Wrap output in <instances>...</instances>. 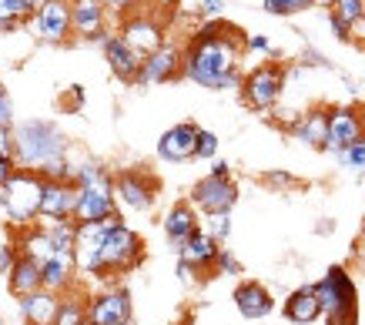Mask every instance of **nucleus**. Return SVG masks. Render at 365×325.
<instances>
[{"label":"nucleus","instance_id":"obj_1","mask_svg":"<svg viewBox=\"0 0 365 325\" xmlns=\"http://www.w3.org/2000/svg\"><path fill=\"white\" fill-rule=\"evenodd\" d=\"M245 41L248 37H242V31H235L232 24H205L185 47V78L208 91L242 88L245 78L238 74V61H242Z\"/></svg>","mask_w":365,"mask_h":325},{"label":"nucleus","instance_id":"obj_2","mask_svg":"<svg viewBox=\"0 0 365 325\" xmlns=\"http://www.w3.org/2000/svg\"><path fill=\"white\" fill-rule=\"evenodd\" d=\"M64 155H67V141L57 131V124L41 121V118L14 124V158H17L21 171L44 175L51 165L64 161Z\"/></svg>","mask_w":365,"mask_h":325},{"label":"nucleus","instance_id":"obj_3","mask_svg":"<svg viewBox=\"0 0 365 325\" xmlns=\"http://www.w3.org/2000/svg\"><path fill=\"white\" fill-rule=\"evenodd\" d=\"M144 242L131 225H124L118 215L108 218L104 238H101V275L98 279H111V275H128L141 265Z\"/></svg>","mask_w":365,"mask_h":325},{"label":"nucleus","instance_id":"obj_4","mask_svg":"<svg viewBox=\"0 0 365 325\" xmlns=\"http://www.w3.org/2000/svg\"><path fill=\"white\" fill-rule=\"evenodd\" d=\"M325 325H359V289L342 265H332L315 282Z\"/></svg>","mask_w":365,"mask_h":325},{"label":"nucleus","instance_id":"obj_5","mask_svg":"<svg viewBox=\"0 0 365 325\" xmlns=\"http://www.w3.org/2000/svg\"><path fill=\"white\" fill-rule=\"evenodd\" d=\"M47 181L37 171H17L4 188H0V208L14 225H27L41 218V202H44Z\"/></svg>","mask_w":365,"mask_h":325},{"label":"nucleus","instance_id":"obj_6","mask_svg":"<svg viewBox=\"0 0 365 325\" xmlns=\"http://www.w3.org/2000/svg\"><path fill=\"white\" fill-rule=\"evenodd\" d=\"M118 215V198H114V178L104 171L101 178L88 181L78 188V208H74V222L78 225H94L108 222Z\"/></svg>","mask_w":365,"mask_h":325},{"label":"nucleus","instance_id":"obj_7","mask_svg":"<svg viewBox=\"0 0 365 325\" xmlns=\"http://www.w3.org/2000/svg\"><path fill=\"white\" fill-rule=\"evenodd\" d=\"M242 94L248 108L272 111L282 101V94H285V68L282 64H262V68H255L252 74H245Z\"/></svg>","mask_w":365,"mask_h":325},{"label":"nucleus","instance_id":"obj_8","mask_svg":"<svg viewBox=\"0 0 365 325\" xmlns=\"http://www.w3.org/2000/svg\"><path fill=\"white\" fill-rule=\"evenodd\" d=\"M191 205L211 215H232V208L238 205V185L232 178H215V175H205L201 181L191 185Z\"/></svg>","mask_w":365,"mask_h":325},{"label":"nucleus","instance_id":"obj_9","mask_svg":"<svg viewBox=\"0 0 365 325\" xmlns=\"http://www.w3.org/2000/svg\"><path fill=\"white\" fill-rule=\"evenodd\" d=\"M158 195V181L141 168H128L114 175V198L131 212H151Z\"/></svg>","mask_w":365,"mask_h":325},{"label":"nucleus","instance_id":"obj_10","mask_svg":"<svg viewBox=\"0 0 365 325\" xmlns=\"http://www.w3.org/2000/svg\"><path fill=\"white\" fill-rule=\"evenodd\" d=\"M131 322V295L121 285H108L88 299V325H128Z\"/></svg>","mask_w":365,"mask_h":325},{"label":"nucleus","instance_id":"obj_11","mask_svg":"<svg viewBox=\"0 0 365 325\" xmlns=\"http://www.w3.org/2000/svg\"><path fill=\"white\" fill-rule=\"evenodd\" d=\"M362 135H365L362 111H355V108H329V141H325V151L339 155L349 145H355Z\"/></svg>","mask_w":365,"mask_h":325},{"label":"nucleus","instance_id":"obj_12","mask_svg":"<svg viewBox=\"0 0 365 325\" xmlns=\"http://www.w3.org/2000/svg\"><path fill=\"white\" fill-rule=\"evenodd\" d=\"M198 135L201 128L195 121H181L175 128H168L161 141H158V155L165 158V161H191V158H198Z\"/></svg>","mask_w":365,"mask_h":325},{"label":"nucleus","instance_id":"obj_13","mask_svg":"<svg viewBox=\"0 0 365 325\" xmlns=\"http://www.w3.org/2000/svg\"><path fill=\"white\" fill-rule=\"evenodd\" d=\"M74 31V14L67 0H44L37 7V34L47 44H61L67 41V34Z\"/></svg>","mask_w":365,"mask_h":325},{"label":"nucleus","instance_id":"obj_14","mask_svg":"<svg viewBox=\"0 0 365 325\" xmlns=\"http://www.w3.org/2000/svg\"><path fill=\"white\" fill-rule=\"evenodd\" d=\"M232 299H235L238 315L248 319V322H262V319H268V315L275 312V299H272V292H268L262 282H252V279L238 282V289H235Z\"/></svg>","mask_w":365,"mask_h":325},{"label":"nucleus","instance_id":"obj_15","mask_svg":"<svg viewBox=\"0 0 365 325\" xmlns=\"http://www.w3.org/2000/svg\"><path fill=\"white\" fill-rule=\"evenodd\" d=\"M74 208H78V185H71V181H47L44 202H41V218H47V225L67 222V218H74Z\"/></svg>","mask_w":365,"mask_h":325},{"label":"nucleus","instance_id":"obj_16","mask_svg":"<svg viewBox=\"0 0 365 325\" xmlns=\"http://www.w3.org/2000/svg\"><path fill=\"white\" fill-rule=\"evenodd\" d=\"M104 57H108V64L124 84H134V81H141V71H144V57L134 51L124 37H108L104 41Z\"/></svg>","mask_w":365,"mask_h":325},{"label":"nucleus","instance_id":"obj_17","mask_svg":"<svg viewBox=\"0 0 365 325\" xmlns=\"http://www.w3.org/2000/svg\"><path fill=\"white\" fill-rule=\"evenodd\" d=\"M178 74H185V54L165 44L151 57H144V71L138 84H165V81H175Z\"/></svg>","mask_w":365,"mask_h":325},{"label":"nucleus","instance_id":"obj_18","mask_svg":"<svg viewBox=\"0 0 365 325\" xmlns=\"http://www.w3.org/2000/svg\"><path fill=\"white\" fill-rule=\"evenodd\" d=\"M218 252H222V242H215L208 232H198V235H191L185 245L178 248V262L191 265L195 272H215Z\"/></svg>","mask_w":365,"mask_h":325},{"label":"nucleus","instance_id":"obj_19","mask_svg":"<svg viewBox=\"0 0 365 325\" xmlns=\"http://www.w3.org/2000/svg\"><path fill=\"white\" fill-rule=\"evenodd\" d=\"M198 208L191 202H175L165 215V235L175 248H181L191 235H198Z\"/></svg>","mask_w":365,"mask_h":325},{"label":"nucleus","instance_id":"obj_20","mask_svg":"<svg viewBox=\"0 0 365 325\" xmlns=\"http://www.w3.org/2000/svg\"><path fill=\"white\" fill-rule=\"evenodd\" d=\"M121 37L141 57H151L155 51H161V47H165V34H161V27H158L151 17H131V21L124 24Z\"/></svg>","mask_w":365,"mask_h":325},{"label":"nucleus","instance_id":"obj_21","mask_svg":"<svg viewBox=\"0 0 365 325\" xmlns=\"http://www.w3.org/2000/svg\"><path fill=\"white\" fill-rule=\"evenodd\" d=\"M282 312H285V319L292 325H312L315 319H322V302L315 285H302V289L292 292L285 305H282Z\"/></svg>","mask_w":365,"mask_h":325},{"label":"nucleus","instance_id":"obj_22","mask_svg":"<svg viewBox=\"0 0 365 325\" xmlns=\"http://www.w3.org/2000/svg\"><path fill=\"white\" fill-rule=\"evenodd\" d=\"M61 299L64 295H54V292H34L27 299H21V315L27 325H57V312H61Z\"/></svg>","mask_w":365,"mask_h":325},{"label":"nucleus","instance_id":"obj_23","mask_svg":"<svg viewBox=\"0 0 365 325\" xmlns=\"http://www.w3.org/2000/svg\"><path fill=\"white\" fill-rule=\"evenodd\" d=\"M71 14H74V31L91 41H108L104 34V0H74L71 4Z\"/></svg>","mask_w":365,"mask_h":325},{"label":"nucleus","instance_id":"obj_24","mask_svg":"<svg viewBox=\"0 0 365 325\" xmlns=\"http://www.w3.org/2000/svg\"><path fill=\"white\" fill-rule=\"evenodd\" d=\"M74 255H51L47 262H41V279H44V289L54 292V295H67L71 285H74Z\"/></svg>","mask_w":365,"mask_h":325},{"label":"nucleus","instance_id":"obj_25","mask_svg":"<svg viewBox=\"0 0 365 325\" xmlns=\"http://www.w3.org/2000/svg\"><path fill=\"white\" fill-rule=\"evenodd\" d=\"M7 285H11V292L17 295V299H27V295H34V292L44 289V279H41V262L31 255H21L17 258V265H14V272L7 275Z\"/></svg>","mask_w":365,"mask_h":325},{"label":"nucleus","instance_id":"obj_26","mask_svg":"<svg viewBox=\"0 0 365 325\" xmlns=\"http://www.w3.org/2000/svg\"><path fill=\"white\" fill-rule=\"evenodd\" d=\"M365 17V0H339L332 11H329V21H332V31L339 41H349L352 37V27Z\"/></svg>","mask_w":365,"mask_h":325},{"label":"nucleus","instance_id":"obj_27","mask_svg":"<svg viewBox=\"0 0 365 325\" xmlns=\"http://www.w3.org/2000/svg\"><path fill=\"white\" fill-rule=\"evenodd\" d=\"M295 138L309 148H325L329 141V111H309L295 124Z\"/></svg>","mask_w":365,"mask_h":325},{"label":"nucleus","instance_id":"obj_28","mask_svg":"<svg viewBox=\"0 0 365 325\" xmlns=\"http://www.w3.org/2000/svg\"><path fill=\"white\" fill-rule=\"evenodd\" d=\"M47 235H51V242H54L57 255H74V242H78V222H74V218L47 225Z\"/></svg>","mask_w":365,"mask_h":325},{"label":"nucleus","instance_id":"obj_29","mask_svg":"<svg viewBox=\"0 0 365 325\" xmlns=\"http://www.w3.org/2000/svg\"><path fill=\"white\" fill-rule=\"evenodd\" d=\"M34 0H0V31H17V24L31 14Z\"/></svg>","mask_w":365,"mask_h":325},{"label":"nucleus","instance_id":"obj_30","mask_svg":"<svg viewBox=\"0 0 365 325\" xmlns=\"http://www.w3.org/2000/svg\"><path fill=\"white\" fill-rule=\"evenodd\" d=\"M24 252L21 255H31L37 258V262H47L51 255H57L54 252V242H51V235H47V228H41V232H31V235L24 238Z\"/></svg>","mask_w":365,"mask_h":325},{"label":"nucleus","instance_id":"obj_31","mask_svg":"<svg viewBox=\"0 0 365 325\" xmlns=\"http://www.w3.org/2000/svg\"><path fill=\"white\" fill-rule=\"evenodd\" d=\"M57 325H88V302H81L74 295H64L61 312H57Z\"/></svg>","mask_w":365,"mask_h":325},{"label":"nucleus","instance_id":"obj_32","mask_svg":"<svg viewBox=\"0 0 365 325\" xmlns=\"http://www.w3.org/2000/svg\"><path fill=\"white\" fill-rule=\"evenodd\" d=\"M339 165H342L345 171H352V175H362L365 178V135L355 141V145H349L345 151H339Z\"/></svg>","mask_w":365,"mask_h":325},{"label":"nucleus","instance_id":"obj_33","mask_svg":"<svg viewBox=\"0 0 365 325\" xmlns=\"http://www.w3.org/2000/svg\"><path fill=\"white\" fill-rule=\"evenodd\" d=\"M262 7L268 14H275V17H292V14L312 7V0H262Z\"/></svg>","mask_w":365,"mask_h":325},{"label":"nucleus","instance_id":"obj_34","mask_svg":"<svg viewBox=\"0 0 365 325\" xmlns=\"http://www.w3.org/2000/svg\"><path fill=\"white\" fill-rule=\"evenodd\" d=\"M208 235L215 242H225V238L232 235V215H211L208 218Z\"/></svg>","mask_w":365,"mask_h":325},{"label":"nucleus","instance_id":"obj_35","mask_svg":"<svg viewBox=\"0 0 365 325\" xmlns=\"http://www.w3.org/2000/svg\"><path fill=\"white\" fill-rule=\"evenodd\" d=\"M215 155H218V135H215V131H205V128H201V135H198V158L211 161Z\"/></svg>","mask_w":365,"mask_h":325},{"label":"nucleus","instance_id":"obj_36","mask_svg":"<svg viewBox=\"0 0 365 325\" xmlns=\"http://www.w3.org/2000/svg\"><path fill=\"white\" fill-rule=\"evenodd\" d=\"M215 269L222 272V275H242V262H238L228 248H222V252H218V262H215Z\"/></svg>","mask_w":365,"mask_h":325},{"label":"nucleus","instance_id":"obj_37","mask_svg":"<svg viewBox=\"0 0 365 325\" xmlns=\"http://www.w3.org/2000/svg\"><path fill=\"white\" fill-rule=\"evenodd\" d=\"M17 171H21L17 158L7 155V151H0V188H4V185H7V181H11L14 175H17Z\"/></svg>","mask_w":365,"mask_h":325},{"label":"nucleus","instance_id":"obj_38","mask_svg":"<svg viewBox=\"0 0 365 325\" xmlns=\"http://www.w3.org/2000/svg\"><path fill=\"white\" fill-rule=\"evenodd\" d=\"M17 258H21V255H17V248H14V245L0 248V275H11L14 265H17Z\"/></svg>","mask_w":365,"mask_h":325},{"label":"nucleus","instance_id":"obj_39","mask_svg":"<svg viewBox=\"0 0 365 325\" xmlns=\"http://www.w3.org/2000/svg\"><path fill=\"white\" fill-rule=\"evenodd\" d=\"M0 124H4V128H14V101L7 91H0Z\"/></svg>","mask_w":365,"mask_h":325},{"label":"nucleus","instance_id":"obj_40","mask_svg":"<svg viewBox=\"0 0 365 325\" xmlns=\"http://www.w3.org/2000/svg\"><path fill=\"white\" fill-rule=\"evenodd\" d=\"M245 51H258V54H275V47H272V41L262 34H252L248 41H245Z\"/></svg>","mask_w":365,"mask_h":325},{"label":"nucleus","instance_id":"obj_41","mask_svg":"<svg viewBox=\"0 0 365 325\" xmlns=\"http://www.w3.org/2000/svg\"><path fill=\"white\" fill-rule=\"evenodd\" d=\"M0 151L14 155V128H4V124H0Z\"/></svg>","mask_w":365,"mask_h":325},{"label":"nucleus","instance_id":"obj_42","mask_svg":"<svg viewBox=\"0 0 365 325\" xmlns=\"http://www.w3.org/2000/svg\"><path fill=\"white\" fill-rule=\"evenodd\" d=\"M208 175H215V178H232V168H228V161H215Z\"/></svg>","mask_w":365,"mask_h":325},{"label":"nucleus","instance_id":"obj_43","mask_svg":"<svg viewBox=\"0 0 365 325\" xmlns=\"http://www.w3.org/2000/svg\"><path fill=\"white\" fill-rule=\"evenodd\" d=\"M195 275H198V272L191 269V265H185V262H178V279H181V282H195Z\"/></svg>","mask_w":365,"mask_h":325},{"label":"nucleus","instance_id":"obj_44","mask_svg":"<svg viewBox=\"0 0 365 325\" xmlns=\"http://www.w3.org/2000/svg\"><path fill=\"white\" fill-rule=\"evenodd\" d=\"M265 181H268V185H278V188H285V185H295V181L288 178V175H275V171H272V175H265Z\"/></svg>","mask_w":365,"mask_h":325},{"label":"nucleus","instance_id":"obj_45","mask_svg":"<svg viewBox=\"0 0 365 325\" xmlns=\"http://www.w3.org/2000/svg\"><path fill=\"white\" fill-rule=\"evenodd\" d=\"M201 7L208 14H222L225 11V0H201Z\"/></svg>","mask_w":365,"mask_h":325},{"label":"nucleus","instance_id":"obj_46","mask_svg":"<svg viewBox=\"0 0 365 325\" xmlns=\"http://www.w3.org/2000/svg\"><path fill=\"white\" fill-rule=\"evenodd\" d=\"M312 4H315V7H329V11H332V7L339 4V0H312Z\"/></svg>","mask_w":365,"mask_h":325},{"label":"nucleus","instance_id":"obj_47","mask_svg":"<svg viewBox=\"0 0 365 325\" xmlns=\"http://www.w3.org/2000/svg\"><path fill=\"white\" fill-rule=\"evenodd\" d=\"M158 4H165V7H178L181 0H158Z\"/></svg>","mask_w":365,"mask_h":325},{"label":"nucleus","instance_id":"obj_48","mask_svg":"<svg viewBox=\"0 0 365 325\" xmlns=\"http://www.w3.org/2000/svg\"><path fill=\"white\" fill-rule=\"evenodd\" d=\"M362 124H365V108H362Z\"/></svg>","mask_w":365,"mask_h":325},{"label":"nucleus","instance_id":"obj_49","mask_svg":"<svg viewBox=\"0 0 365 325\" xmlns=\"http://www.w3.org/2000/svg\"><path fill=\"white\" fill-rule=\"evenodd\" d=\"M0 325H4V322H0Z\"/></svg>","mask_w":365,"mask_h":325},{"label":"nucleus","instance_id":"obj_50","mask_svg":"<svg viewBox=\"0 0 365 325\" xmlns=\"http://www.w3.org/2000/svg\"><path fill=\"white\" fill-rule=\"evenodd\" d=\"M128 325H131V322H128Z\"/></svg>","mask_w":365,"mask_h":325},{"label":"nucleus","instance_id":"obj_51","mask_svg":"<svg viewBox=\"0 0 365 325\" xmlns=\"http://www.w3.org/2000/svg\"><path fill=\"white\" fill-rule=\"evenodd\" d=\"M0 91H4V88H0Z\"/></svg>","mask_w":365,"mask_h":325}]
</instances>
